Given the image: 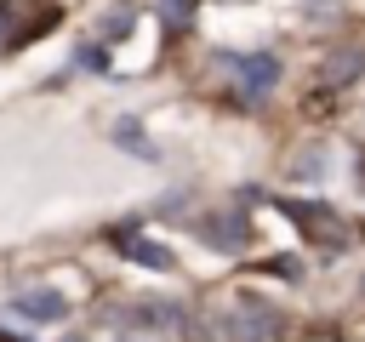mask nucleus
Wrapping results in <instances>:
<instances>
[{
	"instance_id": "nucleus-4",
	"label": "nucleus",
	"mask_w": 365,
	"mask_h": 342,
	"mask_svg": "<svg viewBox=\"0 0 365 342\" xmlns=\"http://www.w3.org/2000/svg\"><path fill=\"white\" fill-rule=\"evenodd\" d=\"M228 68L240 74L245 97H262V91H268V86L279 80V57H268V51H245V57H234Z\"/></svg>"
},
{
	"instance_id": "nucleus-8",
	"label": "nucleus",
	"mask_w": 365,
	"mask_h": 342,
	"mask_svg": "<svg viewBox=\"0 0 365 342\" xmlns=\"http://www.w3.org/2000/svg\"><path fill=\"white\" fill-rule=\"evenodd\" d=\"M114 137H120V142H125L131 154H143V160H154V148H148V137H143V131H137L131 120H120V125H114Z\"/></svg>"
},
{
	"instance_id": "nucleus-1",
	"label": "nucleus",
	"mask_w": 365,
	"mask_h": 342,
	"mask_svg": "<svg viewBox=\"0 0 365 342\" xmlns=\"http://www.w3.org/2000/svg\"><path fill=\"white\" fill-rule=\"evenodd\" d=\"M228 336H234V342H285V336H291V319H285L279 308L257 302V296H240L234 314H228Z\"/></svg>"
},
{
	"instance_id": "nucleus-7",
	"label": "nucleus",
	"mask_w": 365,
	"mask_h": 342,
	"mask_svg": "<svg viewBox=\"0 0 365 342\" xmlns=\"http://www.w3.org/2000/svg\"><path fill=\"white\" fill-rule=\"evenodd\" d=\"M17 314H29V319H63L68 302H63L57 291H23V296H17Z\"/></svg>"
},
{
	"instance_id": "nucleus-5",
	"label": "nucleus",
	"mask_w": 365,
	"mask_h": 342,
	"mask_svg": "<svg viewBox=\"0 0 365 342\" xmlns=\"http://www.w3.org/2000/svg\"><path fill=\"white\" fill-rule=\"evenodd\" d=\"M359 74H365V51L342 46V51H331V63L319 68V91H342V86L359 80Z\"/></svg>"
},
{
	"instance_id": "nucleus-6",
	"label": "nucleus",
	"mask_w": 365,
	"mask_h": 342,
	"mask_svg": "<svg viewBox=\"0 0 365 342\" xmlns=\"http://www.w3.org/2000/svg\"><path fill=\"white\" fill-rule=\"evenodd\" d=\"M114 251L131 256V262H143V268H160V274L171 268V251H165V245H154V239H143V234H125V228L114 234Z\"/></svg>"
},
{
	"instance_id": "nucleus-3",
	"label": "nucleus",
	"mask_w": 365,
	"mask_h": 342,
	"mask_svg": "<svg viewBox=\"0 0 365 342\" xmlns=\"http://www.w3.org/2000/svg\"><path fill=\"white\" fill-rule=\"evenodd\" d=\"M279 211H285V217H297L308 234H325L331 245H348V239H354V222H342L331 205H302V200H285Z\"/></svg>"
},
{
	"instance_id": "nucleus-9",
	"label": "nucleus",
	"mask_w": 365,
	"mask_h": 342,
	"mask_svg": "<svg viewBox=\"0 0 365 342\" xmlns=\"http://www.w3.org/2000/svg\"><path fill=\"white\" fill-rule=\"evenodd\" d=\"M160 6H165V23H171V28H182V23L200 11V0H160Z\"/></svg>"
},
{
	"instance_id": "nucleus-2",
	"label": "nucleus",
	"mask_w": 365,
	"mask_h": 342,
	"mask_svg": "<svg viewBox=\"0 0 365 342\" xmlns=\"http://www.w3.org/2000/svg\"><path fill=\"white\" fill-rule=\"evenodd\" d=\"M40 28H57V6L51 0H0V51L34 40Z\"/></svg>"
}]
</instances>
